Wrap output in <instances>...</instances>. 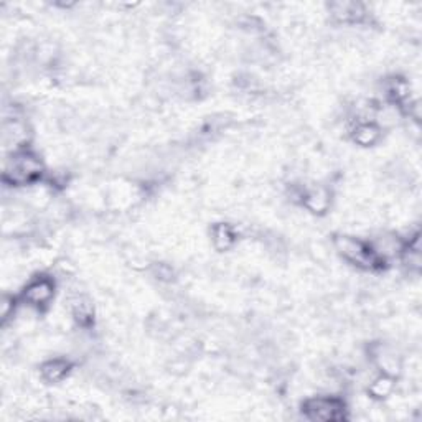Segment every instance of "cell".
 <instances>
[{
  "label": "cell",
  "instance_id": "1",
  "mask_svg": "<svg viewBox=\"0 0 422 422\" xmlns=\"http://www.w3.org/2000/svg\"><path fill=\"white\" fill-rule=\"evenodd\" d=\"M45 167L35 152L28 149H19L12 152V155L3 165V184L7 185H32L40 180Z\"/></svg>",
  "mask_w": 422,
  "mask_h": 422
},
{
  "label": "cell",
  "instance_id": "2",
  "mask_svg": "<svg viewBox=\"0 0 422 422\" xmlns=\"http://www.w3.org/2000/svg\"><path fill=\"white\" fill-rule=\"evenodd\" d=\"M333 245L343 259L361 269H378L381 267V264H385L381 259H378V256L373 252L368 243H363L355 236L338 234L333 239Z\"/></svg>",
  "mask_w": 422,
  "mask_h": 422
},
{
  "label": "cell",
  "instance_id": "3",
  "mask_svg": "<svg viewBox=\"0 0 422 422\" xmlns=\"http://www.w3.org/2000/svg\"><path fill=\"white\" fill-rule=\"evenodd\" d=\"M345 403L333 396H317L304 403V414L310 421L337 422L345 419Z\"/></svg>",
  "mask_w": 422,
  "mask_h": 422
},
{
  "label": "cell",
  "instance_id": "4",
  "mask_svg": "<svg viewBox=\"0 0 422 422\" xmlns=\"http://www.w3.org/2000/svg\"><path fill=\"white\" fill-rule=\"evenodd\" d=\"M55 297V282L48 276L33 277L20 294V300L28 307L43 308Z\"/></svg>",
  "mask_w": 422,
  "mask_h": 422
},
{
  "label": "cell",
  "instance_id": "5",
  "mask_svg": "<svg viewBox=\"0 0 422 422\" xmlns=\"http://www.w3.org/2000/svg\"><path fill=\"white\" fill-rule=\"evenodd\" d=\"M328 12L338 24H360L367 17V8L360 2H332Z\"/></svg>",
  "mask_w": 422,
  "mask_h": 422
},
{
  "label": "cell",
  "instance_id": "6",
  "mask_svg": "<svg viewBox=\"0 0 422 422\" xmlns=\"http://www.w3.org/2000/svg\"><path fill=\"white\" fill-rule=\"evenodd\" d=\"M300 202L310 213L315 215H324L330 208L332 198H330V191L324 186H312L300 195Z\"/></svg>",
  "mask_w": 422,
  "mask_h": 422
},
{
  "label": "cell",
  "instance_id": "7",
  "mask_svg": "<svg viewBox=\"0 0 422 422\" xmlns=\"http://www.w3.org/2000/svg\"><path fill=\"white\" fill-rule=\"evenodd\" d=\"M381 137V128L376 123H369V121H364V123H358L351 130V139L353 142L358 143L361 147H369L373 143H376Z\"/></svg>",
  "mask_w": 422,
  "mask_h": 422
},
{
  "label": "cell",
  "instance_id": "8",
  "mask_svg": "<svg viewBox=\"0 0 422 422\" xmlns=\"http://www.w3.org/2000/svg\"><path fill=\"white\" fill-rule=\"evenodd\" d=\"M71 369V363L63 358L48 360L42 364L40 375L46 383H60Z\"/></svg>",
  "mask_w": 422,
  "mask_h": 422
},
{
  "label": "cell",
  "instance_id": "9",
  "mask_svg": "<svg viewBox=\"0 0 422 422\" xmlns=\"http://www.w3.org/2000/svg\"><path fill=\"white\" fill-rule=\"evenodd\" d=\"M71 313L73 317H75L76 324L81 325V327H89V325L93 324V304H91V300L85 297V295H78V297L71 300Z\"/></svg>",
  "mask_w": 422,
  "mask_h": 422
},
{
  "label": "cell",
  "instance_id": "10",
  "mask_svg": "<svg viewBox=\"0 0 422 422\" xmlns=\"http://www.w3.org/2000/svg\"><path fill=\"white\" fill-rule=\"evenodd\" d=\"M373 358H375L376 367L381 369L383 375L396 378L401 373V360H399L393 351L385 350V348L380 346V351H376V353L373 355Z\"/></svg>",
  "mask_w": 422,
  "mask_h": 422
},
{
  "label": "cell",
  "instance_id": "11",
  "mask_svg": "<svg viewBox=\"0 0 422 422\" xmlns=\"http://www.w3.org/2000/svg\"><path fill=\"white\" fill-rule=\"evenodd\" d=\"M211 239L213 246L218 251H228L231 249L236 243V233H234L231 225L218 223L211 228Z\"/></svg>",
  "mask_w": 422,
  "mask_h": 422
},
{
  "label": "cell",
  "instance_id": "12",
  "mask_svg": "<svg viewBox=\"0 0 422 422\" xmlns=\"http://www.w3.org/2000/svg\"><path fill=\"white\" fill-rule=\"evenodd\" d=\"M394 378L393 376H388V375H381L375 378V380L371 381V385H369L368 388V393L373 396V398L376 399H385L388 398V396L393 393L394 389Z\"/></svg>",
  "mask_w": 422,
  "mask_h": 422
},
{
  "label": "cell",
  "instance_id": "13",
  "mask_svg": "<svg viewBox=\"0 0 422 422\" xmlns=\"http://www.w3.org/2000/svg\"><path fill=\"white\" fill-rule=\"evenodd\" d=\"M17 300L10 295H3L2 299V308H0V313H2V324L6 325L10 317L15 315V307H17Z\"/></svg>",
  "mask_w": 422,
  "mask_h": 422
}]
</instances>
